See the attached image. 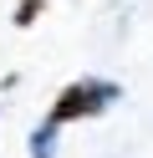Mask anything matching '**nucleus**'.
Instances as JSON below:
<instances>
[{
  "label": "nucleus",
  "instance_id": "obj_2",
  "mask_svg": "<svg viewBox=\"0 0 153 158\" xmlns=\"http://www.w3.org/2000/svg\"><path fill=\"white\" fill-rule=\"evenodd\" d=\"M31 158H56V123H41L31 133Z\"/></svg>",
  "mask_w": 153,
  "mask_h": 158
},
{
  "label": "nucleus",
  "instance_id": "obj_1",
  "mask_svg": "<svg viewBox=\"0 0 153 158\" xmlns=\"http://www.w3.org/2000/svg\"><path fill=\"white\" fill-rule=\"evenodd\" d=\"M117 102V87L112 82H97V77H87V82H71L66 92L56 97V107H51V117L46 123H77V117H97L102 107H112Z\"/></svg>",
  "mask_w": 153,
  "mask_h": 158
},
{
  "label": "nucleus",
  "instance_id": "obj_3",
  "mask_svg": "<svg viewBox=\"0 0 153 158\" xmlns=\"http://www.w3.org/2000/svg\"><path fill=\"white\" fill-rule=\"evenodd\" d=\"M46 5H51V0H20V5H15V26H36V15L46 10Z\"/></svg>",
  "mask_w": 153,
  "mask_h": 158
}]
</instances>
